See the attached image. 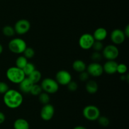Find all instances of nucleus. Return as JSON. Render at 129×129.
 Returning <instances> with one entry per match:
<instances>
[{
    "label": "nucleus",
    "mask_w": 129,
    "mask_h": 129,
    "mask_svg": "<svg viewBox=\"0 0 129 129\" xmlns=\"http://www.w3.org/2000/svg\"><path fill=\"white\" fill-rule=\"evenodd\" d=\"M23 97L19 91L15 89H9L3 96V102L8 108L16 109L23 103Z\"/></svg>",
    "instance_id": "obj_1"
},
{
    "label": "nucleus",
    "mask_w": 129,
    "mask_h": 129,
    "mask_svg": "<svg viewBox=\"0 0 129 129\" xmlns=\"http://www.w3.org/2000/svg\"><path fill=\"white\" fill-rule=\"evenodd\" d=\"M6 75L10 82L18 84L26 77L23 70L18 68L16 66L9 68L6 71Z\"/></svg>",
    "instance_id": "obj_2"
},
{
    "label": "nucleus",
    "mask_w": 129,
    "mask_h": 129,
    "mask_svg": "<svg viewBox=\"0 0 129 129\" xmlns=\"http://www.w3.org/2000/svg\"><path fill=\"white\" fill-rule=\"evenodd\" d=\"M27 47L26 43L21 38H15L9 42L8 48L15 54H21Z\"/></svg>",
    "instance_id": "obj_3"
},
{
    "label": "nucleus",
    "mask_w": 129,
    "mask_h": 129,
    "mask_svg": "<svg viewBox=\"0 0 129 129\" xmlns=\"http://www.w3.org/2000/svg\"><path fill=\"white\" fill-rule=\"evenodd\" d=\"M83 115L89 121H95L100 116V110L94 105H88L83 110Z\"/></svg>",
    "instance_id": "obj_4"
},
{
    "label": "nucleus",
    "mask_w": 129,
    "mask_h": 129,
    "mask_svg": "<svg viewBox=\"0 0 129 129\" xmlns=\"http://www.w3.org/2000/svg\"><path fill=\"white\" fill-rule=\"evenodd\" d=\"M41 86L42 91L49 94H54L59 90V83L52 78H45L42 81Z\"/></svg>",
    "instance_id": "obj_5"
},
{
    "label": "nucleus",
    "mask_w": 129,
    "mask_h": 129,
    "mask_svg": "<svg viewBox=\"0 0 129 129\" xmlns=\"http://www.w3.org/2000/svg\"><path fill=\"white\" fill-rule=\"evenodd\" d=\"M119 55V50L115 45L110 44L104 47L102 50V56L107 60H115Z\"/></svg>",
    "instance_id": "obj_6"
},
{
    "label": "nucleus",
    "mask_w": 129,
    "mask_h": 129,
    "mask_svg": "<svg viewBox=\"0 0 129 129\" xmlns=\"http://www.w3.org/2000/svg\"><path fill=\"white\" fill-rule=\"evenodd\" d=\"M93 35L89 33H85L81 35L79 39V45L81 49L88 50L91 49L94 42Z\"/></svg>",
    "instance_id": "obj_7"
},
{
    "label": "nucleus",
    "mask_w": 129,
    "mask_h": 129,
    "mask_svg": "<svg viewBox=\"0 0 129 129\" xmlns=\"http://www.w3.org/2000/svg\"><path fill=\"white\" fill-rule=\"evenodd\" d=\"M30 27L31 25L28 20L26 19H20L15 24L14 29L16 34L18 35H23L30 30Z\"/></svg>",
    "instance_id": "obj_8"
},
{
    "label": "nucleus",
    "mask_w": 129,
    "mask_h": 129,
    "mask_svg": "<svg viewBox=\"0 0 129 129\" xmlns=\"http://www.w3.org/2000/svg\"><path fill=\"white\" fill-rule=\"evenodd\" d=\"M55 80L59 85H67L72 80V76L68 71L61 70L55 75Z\"/></svg>",
    "instance_id": "obj_9"
},
{
    "label": "nucleus",
    "mask_w": 129,
    "mask_h": 129,
    "mask_svg": "<svg viewBox=\"0 0 129 129\" xmlns=\"http://www.w3.org/2000/svg\"><path fill=\"white\" fill-rule=\"evenodd\" d=\"M86 72L89 75L94 77H100L104 72L103 66L97 62H92L86 67Z\"/></svg>",
    "instance_id": "obj_10"
},
{
    "label": "nucleus",
    "mask_w": 129,
    "mask_h": 129,
    "mask_svg": "<svg viewBox=\"0 0 129 129\" xmlns=\"http://www.w3.org/2000/svg\"><path fill=\"white\" fill-rule=\"evenodd\" d=\"M54 113H55L54 107L52 104L48 103L47 104H44L42 108L40 111V116L44 121H49L54 117Z\"/></svg>",
    "instance_id": "obj_11"
},
{
    "label": "nucleus",
    "mask_w": 129,
    "mask_h": 129,
    "mask_svg": "<svg viewBox=\"0 0 129 129\" xmlns=\"http://www.w3.org/2000/svg\"><path fill=\"white\" fill-rule=\"evenodd\" d=\"M110 39L114 44H121L125 41L126 37L123 30L119 29H115L110 34Z\"/></svg>",
    "instance_id": "obj_12"
},
{
    "label": "nucleus",
    "mask_w": 129,
    "mask_h": 129,
    "mask_svg": "<svg viewBox=\"0 0 129 129\" xmlns=\"http://www.w3.org/2000/svg\"><path fill=\"white\" fill-rule=\"evenodd\" d=\"M118 63L115 60H107L103 66V72L108 75H112L117 73V66Z\"/></svg>",
    "instance_id": "obj_13"
},
{
    "label": "nucleus",
    "mask_w": 129,
    "mask_h": 129,
    "mask_svg": "<svg viewBox=\"0 0 129 129\" xmlns=\"http://www.w3.org/2000/svg\"><path fill=\"white\" fill-rule=\"evenodd\" d=\"M18 84L19 89H20V91L23 92V93L27 94L30 93V90H31L34 83H32V82L28 77H25Z\"/></svg>",
    "instance_id": "obj_14"
},
{
    "label": "nucleus",
    "mask_w": 129,
    "mask_h": 129,
    "mask_svg": "<svg viewBox=\"0 0 129 129\" xmlns=\"http://www.w3.org/2000/svg\"><path fill=\"white\" fill-rule=\"evenodd\" d=\"M92 35H93L94 40L102 42L107 38L108 32L105 28L99 27L94 30V33Z\"/></svg>",
    "instance_id": "obj_15"
},
{
    "label": "nucleus",
    "mask_w": 129,
    "mask_h": 129,
    "mask_svg": "<svg viewBox=\"0 0 129 129\" xmlns=\"http://www.w3.org/2000/svg\"><path fill=\"white\" fill-rule=\"evenodd\" d=\"M14 129H29L30 125L27 120L23 118H18L13 123Z\"/></svg>",
    "instance_id": "obj_16"
},
{
    "label": "nucleus",
    "mask_w": 129,
    "mask_h": 129,
    "mask_svg": "<svg viewBox=\"0 0 129 129\" xmlns=\"http://www.w3.org/2000/svg\"><path fill=\"white\" fill-rule=\"evenodd\" d=\"M86 63L81 59H76L73 63V68L74 70L79 73L86 71Z\"/></svg>",
    "instance_id": "obj_17"
},
{
    "label": "nucleus",
    "mask_w": 129,
    "mask_h": 129,
    "mask_svg": "<svg viewBox=\"0 0 129 129\" xmlns=\"http://www.w3.org/2000/svg\"><path fill=\"white\" fill-rule=\"evenodd\" d=\"M86 90L89 94H95L98 90V85L94 80H88L86 84Z\"/></svg>",
    "instance_id": "obj_18"
},
{
    "label": "nucleus",
    "mask_w": 129,
    "mask_h": 129,
    "mask_svg": "<svg viewBox=\"0 0 129 129\" xmlns=\"http://www.w3.org/2000/svg\"><path fill=\"white\" fill-rule=\"evenodd\" d=\"M28 78L34 84H35V83H37L42 78V74L40 71L37 70H35L34 72H31L28 76Z\"/></svg>",
    "instance_id": "obj_19"
},
{
    "label": "nucleus",
    "mask_w": 129,
    "mask_h": 129,
    "mask_svg": "<svg viewBox=\"0 0 129 129\" xmlns=\"http://www.w3.org/2000/svg\"><path fill=\"white\" fill-rule=\"evenodd\" d=\"M28 62V59H26L24 56H20L16 58L15 64H16V67L20 68V69H23L25 67V65L27 64Z\"/></svg>",
    "instance_id": "obj_20"
},
{
    "label": "nucleus",
    "mask_w": 129,
    "mask_h": 129,
    "mask_svg": "<svg viewBox=\"0 0 129 129\" xmlns=\"http://www.w3.org/2000/svg\"><path fill=\"white\" fill-rule=\"evenodd\" d=\"M2 32L3 35L6 37H12L15 34L14 27L10 26V25H6L2 29Z\"/></svg>",
    "instance_id": "obj_21"
},
{
    "label": "nucleus",
    "mask_w": 129,
    "mask_h": 129,
    "mask_svg": "<svg viewBox=\"0 0 129 129\" xmlns=\"http://www.w3.org/2000/svg\"><path fill=\"white\" fill-rule=\"evenodd\" d=\"M22 70L25 75L28 76L31 72H33L36 69H35V66L34 65V63H31V62H28L27 64L25 65V67Z\"/></svg>",
    "instance_id": "obj_22"
},
{
    "label": "nucleus",
    "mask_w": 129,
    "mask_h": 129,
    "mask_svg": "<svg viewBox=\"0 0 129 129\" xmlns=\"http://www.w3.org/2000/svg\"><path fill=\"white\" fill-rule=\"evenodd\" d=\"M39 101L41 102L42 104H47L50 101V96H49V94L47 92H42L39 95Z\"/></svg>",
    "instance_id": "obj_23"
},
{
    "label": "nucleus",
    "mask_w": 129,
    "mask_h": 129,
    "mask_svg": "<svg viewBox=\"0 0 129 129\" xmlns=\"http://www.w3.org/2000/svg\"><path fill=\"white\" fill-rule=\"evenodd\" d=\"M42 92V89L41 86L38 85L37 83L33 85L32 87H31V90H30V93L33 96H39L41 92Z\"/></svg>",
    "instance_id": "obj_24"
},
{
    "label": "nucleus",
    "mask_w": 129,
    "mask_h": 129,
    "mask_svg": "<svg viewBox=\"0 0 129 129\" xmlns=\"http://www.w3.org/2000/svg\"><path fill=\"white\" fill-rule=\"evenodd\" d=\"M23 53L24 54L23 56L26 59H30V58H32L35 55V51H34V48H31V47H26Z\"/></svg>",
    "instance_id": "obj_25"
},
{
    "label": "nucleus",
    "mask_w": 129,
    "mask_h": 129,
    "mask_svg": "<svg viewBox=\"0 0 129 129\" xmlns=\"http://www.w3.org/2000/svg\"><path fill=\"white\" fill-rule=\"evenodd\" d=\"M103 44L102 41H98V40H94V43L93 44V46L91 48H93V50L94 51L96 52H100L101 51L103 50Z\"/></svg>",
    "instance_id": "obj_26"
},
{
    "label": "nucleus",
    "mask_w": 129,
    "mask_h": 129,
    "mask_svg": "<svg viewBox=\"0 0 129 129\" xmlns=\"http://www.w3.org/2000/svg\"><path fill=\"white\" fill-rule=\"evenodd\" d=\"M98 121L101 126L103 127L108 126L110 124V120L106 116H100L98 118Z\"/></svg>",
    "instance_id": "obj_27"
},
{
    "label": "nucleus",
    "mask_w": 129,
    "mask_h": 129,
    "mask_svg": "<svg viewBox=\"0 0 129 129\" xmlns=\"http://www.w3.org/2000/svg\"><path fill=\"white\" fill-rule=\"evenodd\" d=\"M127 71V67L125 64L124 63H120L118 64L117 66V72H118L120 74H125Z\"/></svg>",
    "instance_id": "obj_28"
},
{
    "label": "nucleus",
    "mask_w": 129,
    "mask_h": 129,
    "mask_svg": "<svg viewBox=\"0 0 129 129\" xmlns=\"http://www.w3.org/2000/svg\"><path fill=\"white\" fill-rule=\"evenodd\" d=\"M91 58V59L93 61V62H97V63H98V61L102 60V54H100V52L94 51L92 53Z\"/></svg>",
    "instance_id": "obj_29"
},
{
    "label": "nucleus",
    "mask_w": 129,
    "mask_h": 129,
    "mask_svg": "<svg viewBox=\"0 0 129 129\" xmlns=\"http://www.w3.org/2000/svg\"><path fill=\"white\" fill-rule=\"evenodd\" d=\"M67 87H68V90L69 91H71V92H75L77 91L78 88V85L74 81H71L68 85H67Z\"/></svg>",
    "instance_id": "obj_30"
},
{
    "label": "nucleus",
    "mask_w": 129,
    "mask_h": 129,
    "mask_svg": "<svg viewBox=\"0 0 129 129\" xmlns=\"http://www.w3.org/2000/svg\"><path fill=\"white\" fill-rule=\"evenodd\" d=\"M9 89L8 85L6 82H0V94H5Z\"/></svg>",
    "instance_id": "obj_31"
},
{
    "label": "nucleus",
    "mask_w": 129,
    "mask_h": 129,
    "mask_svg": "<svg viewBox=\"0 0 129 129\" xmlns=\"http://www.w3.org/2000/svg\"><path fill=\"white\" fill-rule=\"evenodd\" d=\"M89 75L88 74V72L86 71H84L83 72H81L80 74H79V78L80 80L82 81V82H86L89 78Z\"/></svg>",
    "instance_id": "obj_32"
},
{
    "label": "nucleus",
    "mask_w": 129,
    "mask_h": 129,
    "mask_svg": "<svg viewBox=\"0 0 129 129\" xmlns=\"http://www.w3.org/2000/svg\"><path fill=\"white\" fill-rule=\"evenodd\" d=\"M5 119H6V117H5V114L0 111V124L3 123L5 121Z\"/></svg>",
    "instance_id": "obj_33"
},
{
    "label": "nucleus",
    "mask_w": 129,
    "mask_h": 129,
    "mask_svg": "<svg viewBox=\"0 0 129 129\" xmlns=\"http://www.w3.org/2000/svg\"><path fill=\"white\" fill-rule=\"evenodd\" d=\"M123 33H124L126 38H128L129 37V25H127V26L125 27V28L124 29V31H123Z\"/></svg>",
    "instance_id": "obj_34"
},
{
    "label": "nucleus",
    "mask_w": 129,
    "mask_h": 129,
    "mask_svg": "<svg viewBox=\"0 0 129 129\" xmlns=\"http://www.w3.org/2000/svg\"><path fill=\"white\" fill-rule=\"evenodd\" d=\"M73 129H87L86 128L84 127L83 126H81V125H79V126H76Z\"/></svg>",
    "instance_id": "obj_35"
},
{
    "label": "nucleus",
    "mask_w": 129,
    "mask_h": 129,
    "mask_svg": "<svg viewBox=\"0 0 129 129\" xmlns=\"http://www.w3.org/2000/svg\"><path fill=\"white\" fill-rule=\"evenodd\" d=\"M3 46L0 44V54L3 53Z\"/></svg>",
    "instance_id": "obj_36"
}]
</instances>
